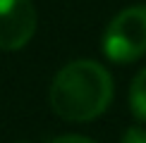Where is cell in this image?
<instances>
[{
  "label": "cell",
  "mask_w": 146,
  "mask_h": 143,
  "mask_svg": "<svg viewBox=\"0 0 146 143\" xmlns=\"http://www.w3.org/2000/svg\"><path fill=\"white\" fill-rule=\"evenodd\" d=\"M129 107L137 119L146 122V67L134 76L129 86Z\"/></svg>",
  "instance_id": "obj_4"
},
{
  "label": "cell",
  "mask_w": 146,
  "mask_h": 143,
  "mask_svg": "<svg viewBox=\"0 0 146 143\" xmlns=\"http://www.w3.org/2000/svg\"><path fill=\"white\" fill-rule=\"evenodd\" d=\"M36 31L31 0H0V50H19Z\"/></svg>",
  "instance_id": "obj_3"
},
{
  "label": "cell",
  "mask_w": 146,
  "mask_h": 143,
  "mask_svg": "<svg viewBox=\"0 0 146 143\" xmlns=\"http://www.w3.org/2000/svg\"><path fill=\"white\" fill-rule=\"evenodd\" d=\"M103 52L117 64L146 55V5L127 7L108 24L103 33Z\"/></svg>",
  "instance_id": "obj_2"
},
{
  "label": "cell",
  "mask_w": 146,
  "mask_h": 143,
  "mask_svg": "<svg viewBox=\"0 0 146 143\" xmlns=\"http://www.w3.org/2000/svg\"><path fill=\"white\" fill-rule=\"evenodd\" d=\"M113 100V76L94 60H74L55 74L50 105L67 122H89L108 110Z\"/></svg>",
  "instance_id": "obj_1"
},
{
  "label": "cell",
  "mask_w": 146,
  "mask_h": 143,
  "mask_svg": "<svg viewBox=\"0 0 146 143\" xmlns=\"http://www.w3.org/2000/svg\"><path fill=\"white\" fill-rule=\"evenodd\" d=\"M120 143H146V129H141V127H132V129H127Z\"/></svg>",
  "instance_id": "obj_5"
},
{
  "label": "cell",
  "mask_w": 146,
  "mask_h": 143,
  "mask_svg": "<svg viewBox=\"0 0 146 143\" xmlns=\"http://www.w3.org/2000/svg\"><path fill=\"white\" fill-rule=\"evenodd\" d=\"M50 143H96V141L84 138V136H58V138H53Z\"/></svg>",
  "instance_id": "obj_6"
}]
</instances>
